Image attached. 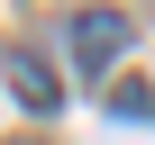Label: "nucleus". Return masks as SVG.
I'll use <instances>...</instances> for the list:
<instances>
[{"mask_svg": "<svg viewBox=\"0 0 155 145\" xmlns=\"http://www.w3.org/2000/svg\"><path fill=\"white\" fill-rule=\"evenodd\" d=\"M128 9H82V18H73V63H82V72H110L119 54H128Z\"/></svg>", "mask_w": 155, "mask_h": 145, "instance_id": "obj_1", "label": "nucleus"}, {"mask_svg": "<svg viewBox=\"0 0 155 145\" xmlns=\"http://www.w3.org/2000/svg\"><path fill=\"white\" fill-rule=\"evenodd\" d=\"M9 91H18V100H28V109H37V118H46V109H64V82H55V72H46V63H37V54H28V45H18V54H9Z\"/></svg>", "mask_w": 155, "mask_h": 145, "instance_id": "obj_2", "label": "nucleus"}, {"mask_svg": "<svg viewBox=\"0 0 155 145\" xmlns=\"http://www.w3.org/2000/svg\"><path fill=\"white\" fill-rule=\"evenodd\" d=\"M110 109H119V118H155V91H146V82H119Z\"/></svg>", "mask_w": 155, "mask_h": 145, "instance_id": "obj_3", "label": "nucleus"}]
</instances>
